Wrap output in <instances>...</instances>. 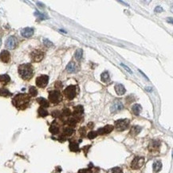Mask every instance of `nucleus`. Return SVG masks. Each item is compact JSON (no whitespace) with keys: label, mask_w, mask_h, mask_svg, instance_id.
<instances>
[{"label":"nucleus","mask_w":173,"mask_h":173,"mask_svg":"<svg viewBox=\"0 0 173 173\" xmlns=\"http://www.w3.org/2000/svg\"><path fill=\"white\" fill-rule=\"evenodd\" d=\"M66 70L69 73H73L75 71V63L73 61H70L66 66Z\"/></svg>","instance_id":"b1692460"},{"label":"nucleus","mask_w":173,"mask_h":173,"mask_svg":"<svg viewBox=\"0 0 173 173\" xmlns=\"http://www.w3.org/2000/svg\"><path fill=\"white\" fill-rule=\"evenodd\" d=\"M48 82H49V77L47 75H41L37 78L36 79V85L40 88H45Z\"/></svg>","instance_id":"0eeeda50"},{"label":"nucleus","mask_w":173,"mask_h":173,"mask_svg":"<svg viewBox=\"0 0 173 173\" xmlns=\"http://www.w3.org/2000/svg\"><path fill=\"white\" fill-rule=\"evenodd\" d=\"M78 173H93V171L90 170V169H89V168H84V169H81V170H79L78 171Z\"/></svg>","instance_id":"c9c22d12"},{"label":"nucleus","mask_w":173,"mask_h":173,"mask_svg":"<svg viewBox=\"0 0 173 173\" xmlns=\"http://www.w3.org/2000/svg\"><path fill=\"white\" fill-rule=\"evenodd\" d=\"M38 102L39 103V105L42 107V108H48L49 107V102H48L47 100H46L43 98H39L37 99Z\"/></svg>","instance_id":"6ab92c4d"},{"label":"nucleus","mask_w":173,"mask_h":173,"mask_svg":"<svg viewBox=\"0 0 173 173\" xmlns=\"http://www.w3.org/2000/svg\"><path fill=\"white\" fill-rule=\"evenodd\" d=\"M132 110L135 115H139L142 110V107L140 106V105H139V104H136V105H134L132 107Z\"/></svg>","instance_id":"aec40b11"},{"label":"nucleus","mask_w":173,"mask_h":173,"mask_svg":"<svg viewBox=\"0 0 173 173\" xmlns=\"http://www.w3.org/2000/svg\"><path fill=\"white\" fill-rule=\"evenodd\" d=\"M34 33V30L33 28H30V27H26V28H24L21 31V34L25 37V38H30L31 37Z\"/></svg>","instance_id":"4468645a"},{"label":"nucleus","mask_w":173,"mask_h":173,"mask_svg":"<svg viewBox=\"0 0 173 173\" xmlns=\"http://www.w3.org/2000/svg\"><path fill=\"white\" fill-rule=\"evenodd\" d=\"M130 121L128 119H121L115 122V127L117 131H124L128 128Z\"/></svg>","instance_id":"7ed1b4c3"},{"label":"nucleus","mask_w":173,"mask_h":173,"mask_svg":"<svg viewBox=\"0 0 173 173\" xmlns=\"http://www.w3.org/2000/svg\"><path fill=\"white\" fill-rule=\"evenodd\" d=\"M50 132L52 133V134H58V133H59V128H58V126H56V125H51L50 126Z\"/></svg>","instance_id":"bb28decb"},{"label":"nucleus","mask_w":173,"mask_h":173,"mask_svg":"<svg viewBox=\"0 0 173 173\" xmlns=\"http://www.w3.org/2000/svg\"><path fill=\"white\" fill-rule=\"evenodd\" d=\"M115 91L117 95L119 96H122L124 95V93H125L126 92V89L125 88H124V86L121 84H116L115 85Z\"/></svg>","instance_id":"2eb2a0df"},{"label":"nucleus","mask_w":173,"mask_h":173,"mask_svg":"<svg viewBox=\"0 0 173 173\" xmlns=\"http://www.w3.org/2000/svg\"><path fill=\"white\" fill-rule=\"evenodd\" d=\"M121 66H123V67H124V69H125V70H127L128 72H129V73H133V72H132V70H131L130 69H128V66H126L125 65H124V64H121Z\"/></svg>","instance_id":"ea45409f"},{"label":"nucleus","mask_w":173,"mask_h":173,"mask_svg":"<svg viewBox=\"0 0 173 173\" xmlns=\"http://www.w3.org/2000/svg\"><path fill=\"white\" fill-rule=\"evenodd\" d=\"M31 60L34 62H39L41 61V60L43 59L44 58V53L41 50H34L31 54Z\"/></svg>","instance_id":"6e6552de"},{"label":"nucleus","mask_w":173,"mask_h":173,"mask_svg":"<svg viewBox=\"0 0 173 173\" xmlns=\"http://www.w3.org/2000/svg\"><path fill=\"white\" fill-rule=\"evenodd\" d=\"M29 93H30V94L32 96H35L38 94V90L36 89L35 87L31 86V87L30 88V89H29Z\"/></svg>","instance_id":"7c9ffc66"},{"label":"nucleus","mask_w":173,"mask_h":173,"mask_svg":"<svg viewBox=\"0 0 173 173\" xmlns=\"http://www.w3.org/2000/svg\"><path fill=\"white\" fill-rule=\"evenodd\" d=\"M77 122H78L77 119H75L74 117H73V118H70V119L68 120V121H67L68 124H69V125H70V126H71V127L75 126V125H76V124H77Z\"/></svg>","instance_id":"c756f323"},{"label":"nucleus","mask_w":173,"mask_h":173,"mask_svg":"<svg viewBox=\"0 0 173 173\" xmlns=\"http://www.w3.org/2000/svg\"><path fill=\"white\" fill-rule=\"evenodd\" d=\"M17 45V39L15 37L10 36L7 38L6 41V47L10 50H14Z\"/></svg>","instance_id":"1a4fd4ad"},{"label":"nucleus","mask_w":173,"mask_h":173,"mask_svg":"<svg viewBox=\"0 0 173 173\" xmlns=\"http://www.w3.org/2000/svg\"><path fill=\"white\" fill-rule=\"evenodd\" d=\"M123 108H124L123 104L120 101H116L115 102H113V104L111 106V112L116 113L117 111H120V110L123 109Z\"/></svg>","instance_id":"f8f14e48"},{"label":"nucleus","mask_w":173,"mask_h":173,"mask_svg":"<svg viewBox=\"0 0 173 173\" xmlns=\"http://www.w3.org/2000/svg\"><path fill=\"white\" fill-rule=\"evenodd\" d=\"M83 113H84V108H83L82 105H77L76 107H74L73 116H74V118L77 119L78 121V119L80 118V116L83 114Z\"/></svg>","instance_id":"9b49d317"},{"label":"nucleus","mask_w":173,"mask_h":173,"mask_svg":"<svg viewBox=\"0 0 173 173\" xmlns=\"http://www.w3.org/2000/svg\"><path fill=\"white\" fill-rule=\"evenodd\" d=\"M43 41H44V44H45L46 46H53V43L51 42L50 41L48 40V39H44Z\"/></svg>","instance_id":"e433bc0d"},{"label":"nucleus","mask_w":173,"mask_h":173,"mask_svg":"<svg viewBox=\"0 0 173 173\" xmlns=\"http://www.w3.org/2000/svg\"><path fill=\"white\" fill-rule=\"evenodd\" d=\"M62 115L65 116H70L71 115V111L69 109H64L62 111Z\"/></svg>","instance_id":"473e14b6"},{"label":"nucleus","mask_w":173,"mask_h":173,"mask_svg":"<svg viewBox=\"0 0 173 173\" xmlns=\"http://www.w3.org/2000/svg\"><path fill=\"white\" fill-rule=\"evenodd\" d=\"M73 133H74V130H73V128H71V127H67V128H64V130H63V136H71Z\"/></svg>","instance_id":"5701e85b"},{"label":"nucleus","mask_w":173,"mask_h":173,"mask_svg":"<svg viewBox=\"0 0 173 173\" xmlns=\"http://www.w3.org/2000/svg\"><path fill=\"white\" fill-rule=\"evenodd\" d=\"M79 133L81 136H85L86 135V128L85 127H81L79 129Z\"/></svg>","instance_id":"f704fd0d"},{"label":"nucleus","mask_w":173,"mask_h":173,"mask_svg":"<svg viewBox=\"0 0 173 173\" xmlns=\"http://www.w3.org/2000/svg\"><path fill=\"white\" fill-rule=\"evenodd\" d=\"M66 140V138L65 136H61L59 137V141H61V142H64Z\"/></svg>","instance_id":"a19ab883"},{"label":"nucleus","mask_w":173,"mask_h":173,"mask_svg":"<svg viewBox=\"0 0 173 173\" xmlns=\"http://www.w3.org/2000/svg\"><path fill=\"white\" fill-rule=\"evenodd\" d=\"M160 143L159 142L158 140H152L151 143L149 144L148 148H149V150H151L152 152L156 151V150H158L159 148H160Z\"/></svg>","instance_id":"dca6fc26"},{"label":"nucleus","mask_w":173,"mask_h":173,"mask_svg":"<svg viewBox=\"0 0 173 173\" xmlns=\"http://www.w3.org/2000/svg\"><path fill=\"white\" fill-rule=\"evenodd\" d=\"M1 43H2V41H1V39H0V46H1Z\"/></svg>","instance_id":"c03bdc74"},{"label":"nucleus","mask_w":173,"mask_h":173,"mask_svg":"<svg viewBox=\"0 0 173 173\" xmlns=\"http://www.w3.org/2000/svg\"><path fill=\"white\" fill-rule=\"evenodd\" d=\"M162 10H163V8L160 7V6H157V7L155 9V11H156V12H158V13L162 12Z\"/></svg>","instance_id":"58836bf2"},{"label":"nucleus","mask_w":173,"mask_h":173,"mask_svg":"<svg viewBox=\"0 0 173 173\" xmlns=\"http://www.w3.org/2000/svg\"><path fill=\"white\" fill-rule=\"evenodd\" d=\"M10 95H11V93L7 90V89H0V96H9Z\"/></svg>","instance_id":"c85d7f7f"},{"label":"nucleus","mask_w":173,"mask_h":173,"mask_svg":"<svg viewBox=\"0 0 173 173\" xmlns=\"http://www.w3.org/2000/svg\"><path fill=\"white\" fill-rule=\"evenodd\" d=\"M82 55H83V50L81 49H78L75 53V58L78 61H80L82 58Z\"/></svg>","instance_id":"a878e982"},{"label":"nucleus","mask_w":173,"mask_h":173,"mask_svg":"<svg viewBox=\"0 0 173 173\" xmlns=\"http://www.w3.org/2000/svg\"><path fill=\"white\" fill-rule=\"evenodd\" d=\"M77 94V90H76L75 85H70L68 86L64 90V95L66 98L69 100H73Z\"/></svg>","instance_id":"20e7f679"},{"label":"nucleus","mask_w":173,"mask_h":173,"mask_svg":"<svg viewBox=\"0 0 173 173\" xmlns=\"http://www.w3.org/2000/svg\"><path fill=\"white\" fill-rule=\"evenodd\" d=\"M110 173H123V171H122V169L121 168L116 167V168H113L111 171H110Z\"/></svg>","instance_id":"72a5a7b5"},{"label":"nucleus","mask_w":173,"mask_h":173,"mask_svg":"<svg viewBox=\"0 0 173 173\" xmlns=\"http://www.w3.org/2000/svg\"><path fill=\"white\" fill-rule=\"evenodd\" d=\"M162 168V163L160 161H156L153 164V171L156 173L159 172Z\"/></svg>","instance_id":"4be33fe9"},{"label":"nucleus","mask_w":173,"mask_h":173,"mask_svg":"<svg viewBox=\"0 0 173 173\" xmlns=\"http://www.w3.org/2000/svg\"><path fill=\"white\" fill-rule=\"evenodd\" d=\"M62 99L61 94L59 91L58 90H53L50 91L49 93V100L53 103V104H58L59 103Z\"/></svg>","instance_id":"39448f33"},{"label":"nucleus","mask_w":173,"mask_h":173,"mask_svg":"<svg viewBox=\"0 0 173 173\" xmlns=\"http://www.w3.org/2000/svg\"><path fill=\"white\" fill-rule=\"evenodd\" d=\"M141 130H142V128L140 126H137V125L133 126L130 130V135H132L133 136H136L141 132Z\"/></svg>","instance_id":"f3484780"},{"label":"nucleus","mask_w":173,"mask_h":173,"mask_svg":"<svg viewBox=\"0 0 173 173\" xmlns=\"http://www.w3.org/2000/svg\"><path fill=\"white\" fill-rule=\"evenodd\" d=\"M38 114H39L40 116L44 117V116H46L48 115V112L46 111V110L44 108L41 107V108L38 109Z\"/></svg>","instance_id":"cd10ccee"},{"label":"nucleus","mask_w":173,"mask_h":173,"mask_svg":"<svg viewBox=\"0 0 173 173\" xmlns=\"http://www.w3.org/2000/svg\"><path fill=\"white\" fill-rule=\"evenodd\" d=\"M0 60H1L3 62H5V63L9 62L10 60V54L9 51L3 50L1 52V53H0Z\"/></svg>","instance_id":"ddd939ff"},{"label":"nucleus","mask_w":173,"mask_h":173,"mask_svg":"<svg viewBox=\"0 0 173 173\" xmlns=\"http://www.w3.org/2000/svg\"><path fill=\"white\" fill-rule=\"evenodd\" d=\"M70 149L71 152H78L80 150L78 144L77 143H74V142H71L70 144Z\"/></svg>","instance_id":"393cba45"},{"label":"nucleus","mask_w":173,"mask_h":173,"mask_svg":"<svg viewBox=\"0 0 173 173\" xmlns=\"http://www.w3.org/2000/svg\"><path fill=\"white\" fill-rule=\"evenodd\" d=\"M101 81L104 82V83H109L110 81V78H109V73L106 71V72H104L101 73Z\"/></svg>","instance_id":"412c9836"},{"label":"nucleus","mask_w":173,"mask_h":173,"mask_svg":"<svg viewBox=\"0 0 173 173\" xmlns=\"http://www.w3.org/2000/svg\"><path fill=\"white\" fill-rule=\"evenodd\" d=\"M10 81V78L9 77V75L7 74H3L0 76V82L3 85H6L8 84Z\"/></svg>","instance_id":"a211bd4d"},{"label":"nucleus","mask_w":173,"mask_h":173,"mask_svg":"<svg viewBox=\"0 0 173 173\" xmlns=\"http://www.w3.org/2000/svg\"><path fill=\"white\" fill-rule=\"evenodd\" d=\"M144 164V158L141 156H136L133 159L131 164V168L134 170L140 168Z\"/></svg>","instance_id":"423d86ee"},{"label":"nucleus","mask_w":173,"mask_h":173,"mask_svg":"<svg viewBox=\"0 0 173 173\" xmlns=\"http://www.w3.org/2000/svg\"><path fill=\"white\" fill-rule=\"evenodd\" d=\"M30 102L29 95L25 93H19L16 95L13 99V104L15 107L20 109H24L27 107Z\"/></svg>","instance_id":"f257e3e1"},{"label":"nucleus","mask_w":173,"mask_h":173,"mask_svg":"<svg viewBox=\"0 0 173 173\" xmlns=\"http://www.w3.org/2000/svg\"><path fill=\"white\" fill-rule=\"evenodd\" d=\"M52 115H53V116H54V117H58V116H61V113H60L59 111H53V112L52 113Z\"/></svg>","instance_id":"4c0bfd02"},{"label":"nucleus","mask_w":173,"mask_h":173,"mask_svg":"<svg viewBox=\"0 0 173 173\" xmlns=\"http://www.w3.org/2000/svg\"><path fill=\"white\" fill-rule=\"evenodd\" d=\"M140 73H142V75H143V76H144V78H146V79H147V80H148V78H147V76H146V75H145V74H144V73H143V72H142V71H140Z\"/></svg>","instance_id":"37998d69"},{"label":"nucleus","mask_w":173,"mask_h":173,"mask_svg":"<svg viewBox=\"0 0 173 173\" xmlns=\"http://www.w3.org/2000/svg\"><path fill=\"white\" fill-rule=\"evenodd\" d=\"M88 127H89V128H92L93 127V123H92V122L89 123V124H88Z\"/></svg>","instance_id":"79ce46f5"},{"label":"nucleus","mask_w":173,"mask_h":173,"mask_svg":"<svg viewBox=\"0 0 173 173\" xmlns=\"http://www.w3.org/2000/svg\"><path fill=\"white\" fill-rule=\"evenodd\" d=\"M113 130V126L111 125V124H108V125L103 127V128H101L98 130V132H96V133H98V135H105V134H109L112 132V131Z\"/></svg>","instance_id":"9d476101"},{"label":"nucleus","mask_w":173,"mask_h":173,"mask_svg":"<svg viewBox=\"0 0 173 173\" xmlns=\"http://www.w3.org/2000/svg\"><path fill=\"white\" fill-rule=\"evenodd\" d=\"M96 136H98V133H96V132H94V131H91V132L88 133V138L90 140L94 139V138L96 137Z\"/></svg>","instance_id":"2f4dec72"},{"label":"nucleus","mask_w":173,"mask_h":173,"mask_svg":"<svg viewBox=\"0 0 173 173\" xmlns=\"http://www.w3.org/2000/svg\"><path fill=\"white\" fill-rule=\"evenodd\" d=\"M18 73L24 80H30L33 77V67L30 64H23L18 67Z\"/></svg>","instance_id":"f03ea898"}]
</instances>
